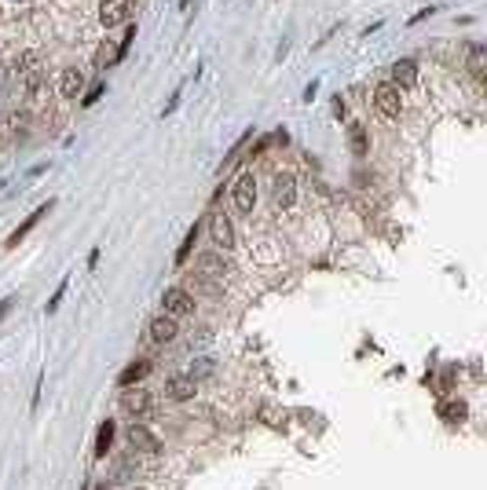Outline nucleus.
Masks as SVG:
<instances>
[{
	"label": "nucleus",
	"instance_id": "f257e3e1",
	"mask_svg": "<svg viewBox=\"0 0 487 490\" xmlns=\"http://www.w3.org/2000/svg\"><path fill=\"white\" fill-rule=\"evenodd\" d=\"M15 85H19L22 99H34L37 88H41V62L37 55H22L19 62H15Z\"/></svg>",
	"mask_w": 487,
	"mask_h": 490
},
{
	"label": "nucleus",
	"instance_id": "f03ea898",
	"mask_svg": "<svg viewBox=\"0 0 487 490\" xmlns=\"http://www.w3.org/2000/svg\"><path fill=\"white\" fill-rule=\"evenodd\" d=\"M161 307H165V315H172V318L191 315V312H194L191 289H184V286H169L165 293H161Z\"/></svg>",
	"mask_w": 487,
	"mask_h": 490
},
{
	"label": "nucleus",
	"instance_id": "7ed1b4c3",
	"mask_svg": "<svg viewBox=\"0 0 487 490\" xmlns=\"http://www.w3.org/2000/svg\"><path fill=\"white\" fill-rule=\"evenodd\" d=\"M374 106H378L381 118H399L403 113V92L396 85H388V80H381L374 88Z\"/></svg>",
	"mask_w": 487,
	"mask_h": 490
},
{
	"label": "nucleus",
	"instance_id": "20e7f679",
	"mask_svg": "<svg viewBox=\"0 0 487 490\" xmlns=\"http://www.w3.org/2000/svg\"><path fill=\"white\" fill-rule=\"evenodd\" d=\"M294 202H297V179L289 176V172H279V176H275V183H271V205H275V212L294 209Z\"/></svg>",
	"mask_w": 487,
	"mask_h": 490
},
{
	"label": "nucleus",
	"instance_id": "39448f33",
	"mask_svg": "<svg viewBox=\"0 0 487 490\" xmlns=\"http://www.w3.org/2000/svg\"><path fill=\"white\" fill-rule=\"evenodd\" d=\"M125 439H128V447H132V450H143V454H161V439L147 428V424H139V421L128 424Z\"/></svg>",
	"mask_w": 487,
	"mask_h": 490
},
{
	"label": "nucleus",
	"instance_id": "423d86ee",
	"mask_svg": "<svg viewBox=\"0 0 487 490\" xmlns=\"http://www.w3.org/2000/svg\"><path fill=\"white\" fill-rule=\"evenodd\" d=\"M231 198H235V209L238 212H253V205H256V179H253V172H242L235 179Z\"/></svg>",
	"mask_w": 487,
	"mask_h": 490
},
{
	"label": "nucleus",
	"instance_id": "0eeeda50",
	"mask_svg": "<svg viewBox=\"0 0 487 490\" xmlns=\"http://www.w3.org/2000/svg\"><path fill=\"white\" fill-rule=\"evenodd\" d=\"M128 15H132V0H100V22L107 29L128 22Z\"/></svg>",
	"mask_w": 487,
	"mask_h": 490
},
{
	"label": "nucleus",
	"instance_id": "6e6552de",
	"mask_svg": "<svg viewBox=\"0 0 487 490\" xmlns=\"http://www.w3.org/2000/svg\"><path fill=\"white\" fill-rule=\"evenodd\" d=\"M194 391H198V381H194V373H176V377L165 381V399H172V402H187V399H194Z\"/></svg>",
	"mask_w": 487,
	"mask_h": 490
},
{
	"label": "nucleus",
	"instance_id": "1a4fd4ad",
	"mask_svg": "<svg viewBox=\"0 0 487 490\" xmlns=\"http://www.w3.org/2000/svg\"><path fill=\"white\" fill-rule=\"evenodd\" d=\"M52 209H55V202H48V205H41V209H34V212H29V216H26V220H22L19 227H15L11 234H8V241H4L8 249H19V241H22V238H26L29 231H34V227H37V223H41V220H44V216H48V212H52Z\"/></svg>",
	"mask_w": 487,
	"mask_h": 490
},
{
	"label": "nucleus",
	"instance_id": "9d476101",
	"mask_svg": "<svg viewBox=\"0 0 487 490\" xmlns=\"http://www.w3.org/2000/svg\"><path fill=\"white\" fill-rule=\"evenodd\" d=\"M209 231H213V245H217L220 253L235 249V223H231V216H224V212H217V216H213V223H209Z\"/></svg>",
	"mask_w": 487,
	"mask_h": 490
},
{
	"label": "nucleus",
	"instance_id": "9b49d317",
	"mask_svg": "<svg viewBox=\"0 0 487 490\" xmlns=\"http://www.w3.org/2000/svg\"><path fill=\"white\" fill-rule=\"evenodd\" d=\"M176 333H180V326H176V318L172 315H154L151 318V326H147V337L154 340V344H169V340H176Z\"/></svg>",
	"mask_w": 487,
	"mask_h": 490
},
{
	"label": "nucleus",
	"instance_id": "f8f14e48",
	"mask_svg": "<svg viewBox=\"0 0 487 490\" xmlns=\"http://www.w3.org/2000/svg\"><path fill=\"white\" fill-rule=\"evenodd\" d=\"M388 85H396L399 92H403V88H414V85H418V62H414V59L392 62V70H388Z\"/></svg>",
	"mask_w": 487,
	"mask_h": 490
},
{
	"label": "nucleus",
	"instance_id": "ddd939ff",
	"mask_svg": "<svg viewBox=\"0 0 487 490\" xmlns=\"http://www.w3.org/2000/svg\"><path fill=\"white\" fill-rule=\"evenodd\" d=\"M151 406H154V399L147 396V391H132V388H125L121 391V410L128 414V417H143V414H151Z\"/></svg>",
	"mask_w": 487,
	"mask_h": 490
},
{
	"label": "nucleus",
	"instance_id": "4468645a",
	"mask_svg": "<svg viewBox=\"0 0 487 490\" xmlns=\"http://www.w3.org/2000/svg\"><path fill=\"white\" fill-rule=\"evenodd\" d=\"M151 370H154L151 358H136V363H128V366L118 373V388H136L139 381L151 377Z\"/></svg>",
	"mask_w": 487,
	"mask_h": 490
},
{
	"label": "nucleus",
	"instance_id": "2eb2a0df",
	"mask_svg": "<svg viewBox=\"0 0 487 490\" xmlns=\"http://www.w3.org/2000/svg\"><path fill=\"white\" fill-rule=\"evenodd\" d=\"M198 274H209V279H217V282H224V274H231V267H227V260H224V253H202L198 256Z\"/></svg>",
	"mask_w": 487,
	"mask_h": 490
},
{
	"label": "nucleus",
	"instance_id": "dca6fc26",
	"mask_svg": "<svg viewBox=\"0 0 487 490\" xmlns=\"http://www.w3.org/2000/svg\"><path fill=\"white\" fill-rule=\"evenodd\" d=\"M436 417L447 421V424H462L469 417V406L462 399H440V402H436Z\"/></svg>",
	"mask_w": 487,
	"mask_h": 490
},
{
	"label": "nucleus",
	"instance_id": "f3484780",
	"mask_svg": "<svg viewBox=\"0 0 487 490\" xmlns=\"http://www.w3.org/2000/svg\"><path fill=\"white\" fill-rule=\"evenodd\" d=\"M81 88H85V74H81L77 66H67L59 77V92L62 99H81Z\"/></svg>",
	"mask_w": 487,
	"mask_h": 490
},
{
	"label": "nucleus",
	"instance_id": "a211bd4d",
	"mask_svg": "<svg viewBox=\"0 0 487 490\" xmlns=\"http://www.w3.org/2000/svg\"><path fill=\"white\" fill-rule=\"evenodd\" d=\"M348 150H352V158H366L370 154V136H366V128L359 121L348 125Z\"/></svg>",
	"mask_w": 487,
	"mask_h": 490
},
{
	"label": "nucleus",
	"instance_id": "6ab92c4d",
	"mask_svg": "<svg viewBox=\"0 0 487 490\" xmlns=\"http://www.w3.org/2000/svg\"><path fill=\"white\" fill-rule=\"evenodd\" d=\"M114 435H118V428H114V421H103L100 428H95V457H107L110 447H114Z\"/></svg>",
	"mask_w": 487,
	"mask_h": 490
},
{
	"label": "nucleus",
	"instance_id": "aec40b11",
	"mask_svg": "<svg viewBox=\"0 0 487 490\" xmlns=\"http://www.w3.org/2000/svg\"><path fill=\"white\" fill-rule=\"evenodd\" d=\"M194 245H198V223H194L191 231L184 234V245L176 249V267H180V264H187V256H191V249H194Z\"/></svg>",
	"mask_w": 487,
	"mask_h": 490
},
{
	"label": "nucleus",
	"instance_id": "412c9836",
	"mask_svg": "<svg viewBox=\"0 0 487 490\" xmlns=\"http://www.w3.org/2000/svg\"><path fill=\"white\" fill-rule=\"evenodd\" d=\"M483 59H487L483 44H473V48H469V74H473L476 80L483 77Z\"/></svg>",
	"mask_w": 487,
	"mask_h": 490
},
{
	"label": "nucleus",
	"instance_id": "4be33fe9",
	"mask_svg": "<svg viewBox=\"0 0 487 490\" xmlns=\"http://www.w3.org/2000/svg\"><path fill=\"white\" fill-rule=\"evenodd\" d=\"M191 282L198 286L202 293H213V297H217V293H220V282H217V279H209V274H194Z\"/></svg>",
	"mask_w": 487,
	"mask_h": 490
},
{
	"label": "nucleus",
	"instance_id": "5701e85b",
	"mask_svg": "<svg viewBox=\"0 0 487 490\" xmlns=\"http://www.w3.org/2000/svg\"><path fill=\"white\" fill-rule=\"evenodd\" d=\"M136 41V26L128 22V29H125V37H121V44H118V52H114V59H125V52H128V44Z\"/></svg>",
	"mask_w": 487,
	"mask_h": 490
},
{
	"label": "nucleus",
	"instance_id": "b1692460",
	"mask_svg": "<svg viewBox=\"0 0 487 490\" xmlns=\"http://www.w3.org/2000/svg\"><path fill=\"white\" fill-rule=\"evenodd\" d=\"M62 297H67V282H59V289L52 293V300H48V304H44V307H48V315H52V312H55V307L62 304Z\"/></svg>",
	"mask_w": 487,
	"mask_h": 490
},
{
	"label": "nucleus",
	"instance_id": "393cba45",
	"mask_svg": "<svg viewBox=\"0 0 487 490\" xmlns=\"http://www.w3.org/2000/svg\"><path fill=\"white\" fill-rule=\"evenodd\" d=\"M103 88H107V85H103V80H95V85L88 88V95H85V99H81V103H85V106H92V103H100V95H103Z\"/></svg>",
	"mask_w": 487,
	"mask_h": 490
},
{
	"label": "nucleus",
	"instance_id": "a878e982",
	"mask_svg": "<svg viewBox=\"0 0 487 490\" xmlns=\"http://www.w3.org/2000/svg\"><path fill=\"white\" fill-rule=\"evenodd\" d=\"M11 307H15V297H4V300H0V322L11 315Z\"/></svg>",
	"mask_w": 487,
	"mask_h": 490
},
{
	"label": "nucleus",
	"instance_id": "bb28decb",
	"mask_svg": "<svg viewBox=\"0 0 487 490\" xmlns=\"http://www.w3.org/2000/svg\"><path fill=\"white\" fill-rule=\"evenodd\" d=\"M268 146H271V136H264L261 143H256V146H253V150H249V158H261V154L268 150Z\"/></svg>",
	"mask_w": 487,
	"mask_h": 490
},
{
	"label": "nucleus",
	"instance_id": "cd10ccee",
	"mask_svg": "<svg viewBox=\"0 0 487 490\" xmlns=\"http://www.w3.org/2000/svg\"><path fill=\"white\" fill-rule=\"evenodd\" d=\"M4 85H8V70L0 66V95H4Z\"/></svg>",
	"mask_w": 487,
	"mask_h": 490
},
{
	"label": "nucleus",
	"instance_id": "c85d7f7f",
	"mask_svg": "<svg viewBox=\"0 0 487 490\" xmlns=\"http://www.w3.org/2000/svg\"><path fill=\"white\" fill-rule=\"evenodd\" d=\"M128 490H147V486H128Z\"/></svg>",
	"mask_w": 487,
	"mask_h": 490
}]
</instances>
